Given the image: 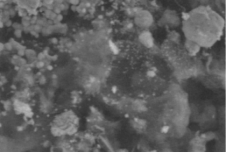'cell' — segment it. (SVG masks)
<instances>
[{
  "label": "cell",
  "instance_id": "6da1fadb",
  "mask_svg": "<svg viewBox=\"0 0 229 155\" xmlns=\"http://www.w3.org/2000/svg\"><path fill=\"white\" fill-rule=\"evenodd\" d=\"M221 24L217 21L207 19L197 21L192 20L186 22L185 25L186 32L196 39V42L204 43L207 42H213L214 39H217L221 31Z\"/></svg>",
  "mask_w": 229,
  "mask_h": 155
}]
</instances>
